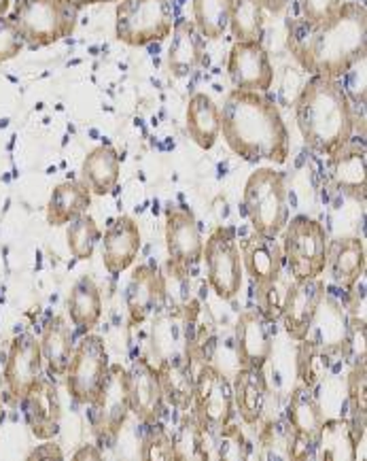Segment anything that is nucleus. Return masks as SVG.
Instances as JSON below:
<instances>
[{
	"label": "nucleus",
	"mask_w": 367,
	"mask_h": 461,
	"mask_svg": "<svg viewBox=\"0 0 367 461\" xmlns=\"http://www.w3.org/2000/svg\"><path fill=\"white\" fill-rule=\"evenodd\" d=\"M287 45L308 73L340 79L367 53V11L348 0L321 23L295 22L289 26Z\"/></svg>",
	"instance_id": "f257e3e1"
},
{
	"label": "nucleus",
	"mask_w": 367,
	"mask_h": 461,
	"mask_svg": "<svg viewBox=\"0 0 367 461\" xmlns=\"http://www.w3.org/2000/svg\"><path fill=\"white\" fill-rule=\"evenodd\" d=\"M221 111V137L236 156L248 164H285L291 137L274 100L264 92L232 90Z\"/></svg>",
	"instance_id": "f03ea898"
},
{
	"label": "nucleus",
	"mask_w": 367,
	"mask_h": 461,
	"mask_svg": "<svg viewBox=\"0 0 367 461\" xmlns=\"http://www.w3.org/2000/svg\"><path fill=\"white\" fill-rule=\"evenodd\" d=\"M353 106L337 79L318 75L308 79L295 98V123L306 145L329 159L345 149L357 123Z\"/></svg>",
	"instance_id": "7ed1b4c3"
},
{
	"label": "nucleus",
	"mask_w": 367,
	"mask_h": 461,
	"mask_svg": "<svg viewBox=\"0 0 367 461\" xmlns=\"http://www.w3.org/2000/svg\"><path fill=\"white\" fill-rule=\"evenodd\" d=\"M245 209L257 234L278 239L289 221L287 183L274 168H257L245 183Z\"/></svg>",
	"instance_id": "20e7f679"
},
{
	"label": "nucleus",
	"mask_w": 367,
	"mask_h": 461,
	"mask_svg": "<svg viewBox=\"0 0 367 461\" xmlns=\"http://www.w3.org/2000/svg\"><path fill=\"white\" fill-rule=\"evenodd\" d=\"M281 234L282 256L295 281L317 279L325 273L329 266V236L321 221L308 215L293 217Z\"/></svg>",
	"instance_id": "39448f33"
},
{
	"label": "nucleus",
	"mask_w": 367,
	"mask_h": 461,
	"mask_svg": "<svg viewBox=\"0 0 367 461\" xmlns=\"http://www.w3.org/2000/svg\"><path fill=\"white\" fill-rule=\"evenodd\" d=\"M9 17L20 31L23 43L49 47L73 34L76 7L67 0H17Z\"/></svg>",
	"instance_id": "423d86ee"
},
{
	"label": "nucleus",
	"mask_w": 367,
	"mask_h": 461,
	"mask_svg": "<svg viewBox=\"0 0 367 461\" xmlns=\"http://www.w3.org/2000/svg\"><path fill=\"white\" fill-rule=\"evenodd\" d=\"M175 26L170 0H120L115 34L130 47H145L170 37Z\"/></svg>",
	"instance_id": "0eeeda50"
},
{
	"label": "nucleus",
	"mask_w": 367,
	"mask_h": 461,
	"mask_svg": "<svg viewBox=\"0 0 367 461\" xmlns=\"http://www.w3.org/2000/svg\"><path fill=\"white\" fill-rule=\"evenodd\" d=\"M202 259L206 262L209 285L217 294V298L234 300L240 294L242 281H245L240 245L236 240L234 230L228 226L212 230L204 242Z\"/></svg>",
	"instance_id": "6e6552de"
},
{
	"label": "nucleus",
	"mask_w": 367,
	"mask_h": 461,
	"mask_svg": "<svg viewBox=\"0 0 367 461\" xmlns=\"http://www.w3.org/2000/svg\"><path fill=\"white\" fill-rule=\"evenodd\" d=\"M109 353L103 336L87 332L75 347L67 370V389L79 404L92 406L109 375Z\"/></svg>",
	"instance_id": "1a4fd4ad"
},
{
	"label": "nucleus",
	"mask_w": 367,
	"mask_h": 461,
	"mask_svg": "<svg viewBox=\"0 0 367 461\" xmlns=\"http://www.w3.org/2000/svg\"><path fill=\"white\" fill-rule=\"evenodd\" d=\"M192 411L200 425L210 431L232 421L236 411L232 381L215 366L204 362L195 370Z\"/></svg>",
	"instance_id": "9d476101"
},
{
	"label": "nucleus",
	"mask_w": 367,
	"mask_h": 461,
	"mask_svg": "<svg viewBox=\"0 0 367 461\" xmlns=\"http://www.w3.org/2000/svg\"><path fill=\"white\" fill-rule=\"evenodd\" d=\"M92 406L96 409L94 425H96L98 438L115 440L128 415L132 412L130 409L128 368H123L121 364H111L104 385Z\"/></svg>",
	"instance_id": "9b49d317"
},
{
	"label": "nucleus",
	"mask_w": 367,
	"mask_h": 461,
	"mask_svg": "<svg viewBox=\"0 0 367 461\" xmlns=\"http://www.w3.org/2000/svg\"><path fill=\"white\" fill-rule=\"evenodd\" d=\"M228 77L234 90L268 92L274 84L268 50L259 41H236L229 50Z\"/></svg>",
	"instance_id": "f8f14e48"
},
{
	"label": "nucleus",
	"mask_w": 367,
	"mask_h": 461,
	"mask_svg": "<svg viewBox=\"0 0 367 461\" xmlns=\"http://www.w3.org/2000/svg\"><path fill=\"white\" fill-rule=\"evenodd\" d=\"M166 249H168L170 262L185 270L202 259V234H200L198 220L187 206L170 204L166 209Z\"/></svg>",
	"instance_id": "ddd939ff"
},
{
	"label": "nucleus",
	"mask_w": 367,
	"mask_h": 461,
	"mask_svg": "<svg viewBox=\"0 0 367 461\" xmlns=\"http://www.w3.org/2000/svg\"><path fill=\"white\" fill-rule=\"evenodd\" d=\"M323 300H325V281L321 276H317V279L291 281L285 304H282L281 317H282V323H285L287 334L291 336L295 342L308 339Z\"/></svg>",
	"instance_id": "4468645a"
},
{
	"label": "nucleus",
	"mask_w": 367,
	"mask_h": 461,
	"mask_svg": "<svg viewBox=\"0 0 367 461\" xmlns=\"http://www.w3.org/2000/svg\"><path fill=\"white\" fill-rule=\"evenodd\" d=\"M40 378H43V356H40L39 340L32 334L17 336L11 342L4 362V383L9 393L15 400H23Z\"/></svg>",
	"instance_id": "2eb2a0df"
},
{
	"label": "nucleus",
	"mask_w": 367,
	"mask_h": 461,
	"mask_svg": "<svg viewBox=\"0 0 367 461\" xmlns=\"http://www.w3.org/2000/svg\"><path fill=\"white\" fill-rule=\"evenodd\" d=\"M236 356L240 368L264 370L272 357V334L262 312L248 309L236 321Z\"/></svg>",
	"instance_id": "dca6fc26"
},
{
	"label": "nucleus",
	"mask_w": 367,
	"mask_h": 461,
	"mask_svg": "<svg viewBox=\"0 0 367 461\" xmlns=\"http://www.w3.org/2000/svg\"><path fill=\"white\" fill-rule=\"evenodd\" d=\"M128 385L130 409L143 423L156 425L164 411V393L156 366L143 357L134 359L132 368L128 370Z\"/></svg>",
	"instance_id": "f3484780"
},
{
	"label": "nucleus",
	"mask_w": 367,
	"mask_h": 461,
	"mask_svg": "<svg viewBox=\"0 0 367 461\" xmlns=\"http://www.w3.org/2000/svg\"><path fill=\"white\" fill-rule=\"evenodd\" d=\"M100 242H103L104 268L111 275H121L136 262L143 239H140L139 223L132 217L120 215L103 234Z\"/></svg>",
	"instance_id": "a211bd4d"
},
{
	"label": "nucleus",
	"mask_w": 367,
	"mask_h": 461,
	"mask_svg": "<svg viewBox=\"0 0 367 461\" xmlns=\"http://www.w3.org/2000/svg\"><path fill=\"white\" fill-rule=\"evenodd\" d=\"M242 268L251 276L255 285H265L278 279L285 266V256L278 239H270L264 234H253L240 245Z\"/></svg>",
	"instance_id": "6ab92c4d"
},
{
	"label": "nucleus",
	"mask_w": 367,
	"mask_h": 461,
	"mask_svg": "<svg viewBox=\"0 0 367 461\" xmlns=\"http://www.w3.org/2000/svg\"><path fill=\"white\" fill-rule=\"evenodd\" d=\"M22 402L26 406L28 428H31L34 438L51 440L60 431L62 417V406L56 387L40 378Z\"/></svg>",
	"instance_id": "aec40b11"
},
{
	"label": "nucleus",
	"mask_w": 367,
	"mask_h": 461,
	"mask_svg": "<svg viewBox=\"0 0 367 461\" xmlns=\"http://www.w3.org/2000/svg\"><path fill=\"white\" fill-rule=\"evenodd\" d=\"M323 409L318 404L310 387L300 385L293 389L291 398H289L287 409V423L295 434V459H298V451L301 445H312L318 438V431L323 428Z\"/></svg>",
	"instance_id": "412c9836"
},
{
	"label": "nucleus",
	"mask_w": 367,
	"mask_h": 461,
	"mask_svg": "<svg viewBox=\"0 0 367 461\" xmlns=\"http://www.w3.org/2000/svg\"><path fill=\"white\" fill-rule=\"evenodd\" d=\"M162 275H159L156 268H151V266H139V268L134 270L132 279L128 283L126 292L130 323L140 325L147 321L151 312L157 309L159 303H162Z\"/></svg>",
	"instance_id": "4be33fe9"
},
{
	"label": "nucleus",
	"mask_w": 367,
	"mask_h": 461,
	"mask_svg": "<svg viewBox=\"0 0 367 461\" xmlns=\"http://www.w3.org/2000/svg\"><path fill=\"white\" fill-rule=\"evenodd\" d=\"M204 56V37L193 26V22H175L170 32L168 47V70L173 77H189L200 67Z\"/></svg>",
	"instance_id": "5701e85b"
},
{
	"label": "nucleus",
	"mask_w": 367,
	"mask_h": 461,
	"mask_svg": "<svg viewBox=\"0 0 367 461\" xmlns=\"http://www.w3.org/2000/svg\"><path fill=\"white\" fill-rule=\"evenodd\" d=\"M365 147L348 143L340 153L331 158V181L337 192L365 203L367 175H365Z\"/></svg>",
	"instance_id": "b1692460"
},
{
	"label": "nucleus",
	"mask_w": 367,
	"mask_h": 461,
	"mask_svg": "<svg viewBox=\"0 0 367 461\" xmlns=\"http://www.w3.org/2000/svg\"><path fill=\"white\" fill-rule=\"evenodd\" d=\"M187 132L200 149L209 151L221 137V111L209 94L198 92L187 103Z\"/></svg>",
	"instance_id": "393cba45"
},
{
	"label": "nucleus",
	"mask_w": 367,
	"mask_h": 461,
	"mask_svg": "<svg viewBox=\"0 0 367 461\" xmlns=\"http://www.w3.org/2000/svg\"><path fill=\"white\" fill-rule=\"evenodd\" d=\"M327 264H331V275H334L337 285L351 292V287L357 285L365 275V242L357 236L329 240Z\"/></svg>",
	"instance_id": "a878e982"
},
{
	"label": "nucleus",
	"mask_w": 367,
	"mask_h": 461,
	"mask_svg": "<svg viewBox=\"0 0 367 461\" xmlns=\"http://www.w3.org/2000/svg\"><path fill=\"white\" fill-rule=\"evenodd\" d=\"M234 406L240 412L242 421L257 425L262 421L265 404H268V383H265L264 370L240 368L234 383Z\"/></svg>",
	"instance_id": "bb28decb"
},
{
	"label": "nucleus",
	"mask_w": 367,
	"mask_h": 461,
	"mask_svg": "<svg viewBox=\"0 0 367 461\" xmlns=\"http://www.w3.org/2000/svg\"><path fill=\"white\" fill-rule=\"evenodd\" d=\"M92 206V192L83 181H64L53 187L47 203V223L49 226H68L76 217Z\"/></svg>",
	"instance_id": "cd10ccee"
},
{
	"label": "nucleus",
	"mask_w": 367,
	"mask_h": 461,
	"mask_svg": "<svg viewBox=\"0 0 367 461\" xmlns=\"http://www.w3.org/2000/svg\"><path fill=\"white\" fill-rule=\"evenodd\" d=\"M121 173V159L109 145H98L87 153L81 164V176L83 183L90 187L92 194L96 196H106L115 189L117 181H120Z\"/></svg>",
	"instance_id": "c85d7f7f"
},
{
	"label": "nucleus",
	"mask_w": 367,
	"mask_h": 461,
	"mask_svg": "<svg viewBox=\"0 0 367 461\" xmlns=\"http://www.w3.org/2000/svg\"><path fill=\"white\" fill-rule=\"evenodd\" d=\"M70 321L76 325L81 334L92 332L103 319V294L92 276H81L70 289L67 300Z\"/></svg>",
	"instance_id": "c756f323"
},
{
	"label": "nucleus",
	"mask_w": 367,
	"mask_h": 461,
	"mask_svg": "<svg viewBox=\"0 0 367 461\" xmlns=\"http://www.w3.org/2000/svg\"><path fill=\"white\" fill-rule=\"evenodd\" d=\"M157 376L164 400L179 411L192 409L195 372L187 359H162L157 366Z\"/></svg>",
	"instance_id": "7c9ffc66"
},
{
	"label": "nucleus",
	"mask_w": 367,
	"mask_h": 461,
	"mask_svg": "<svg viewBox=\"0 0 367 461\" xmlns=\"http://www.w3.org/2000/svg\"><path fill=\"white\" fill-rule=\"evenodd\" d=\"M39 345L40 356H43V364H47V370H49L53 376L67 375L75 347L73 339H70L68 325L62 317H53L47 321Z\"/></svg>",
	"instance_id": "2f4dec72"
},
{
	"label": "nucleus",
	"mask_w": 367,
	"mask_h": 461,
	"mask_svg": "<svg viewBox=\"0 0 367 461\" xmlns=\"http://www.w3.org/2000/svg\"><path fill=\"white\" fill-rule=\"evenodd\" d=\"M321 459L354 461L357 459V440H354L353 425L345 419H325L315 442Z\"/></svg>",
	"instance_id": "473e14b6"
},
{
	"label": "nucleus",
	"mask_w": 367,
	"mask_h": 461,
	"mask_svg": "<svg viewBox=\"0 0 367 461\" xmlns=\"http://www.w3.org/2000/svg\"><path fill=\"white\" fill-rule=\"evenodd\" d=\"M262 0H229V28L236 41H259L264 32Z\"/></svg>",
	"instance_id": "72a5a7b5"
},
{
	"label": "nucleus",
	"mask_w": 367,
	"mask_h": 461,
	"mask_svg": "<svg viewBox=\"0 0 367 461\" xmlns=\"http://www.w3.org/2000/svg\"><path fill=\"white\" fill-rule=\"evenodd\" d=\"M192 22L204 39H221L229 28V0H193Z\"/></svg>",
	"instance_id": "f704fd0d"
},
{
	"label": "nucleus",
	"mask_w": 367,
	"mask_h": 461,
	"mask_svg": "<svg viewBox=\"0 0 367 461\" xmlns=\"http://www.w3.org/2000/svg\"><path fill=\"white\" fill-rule=\"evenodd\" d=\"M334 347H323L317 340H300V353H298V372L301 385L315 387L321 383V378L327 372L329 353Z\"/></svg>",
	"instance_id": "c9c22d12"
},
{
	"label": "nucleus",
	"mask_w": 367,
	"mask_h": 461,
	"mask_svg": "<svg viewBox=\"0 0 367 461\" xmlns=\"http://www.w3.org/2000/svg\"><path fill=\"white\" fill-rule=\"evenodd\" d=\"M103 239V232H100L96 220L87 212L76 217L68 223L67 228V240L68 249L76 259H90L96 251V245Z\"/></svg>",
	"instance_id": "e433bc0d"
},
{
	"label": "nucleus",
	"mask_w": 367,
	"mask_h": 461,
	"mask_svg": "<svg viewBox=\"0 0 367 461\" xmlns=\"http://www.w3.org/2000/svg\"><path fill=\"white\" fill-rule=\"evenodd\" d=\"M259 445L264 459H295V434L289 423H265L259 431Z\"/></svg>",
	"instance_id": "4c0bfd02"
},
{
	"label": "nucleus",
	"mask_w": 367,
	"mask_h": 461,
	"mask_svg": "<svg viewBox=\"0 0 367 461\" xmlns=\"http://www.w3.org/2000/svg\"><path fill=\"white\" fill-rule=\"evenodd\" d=\"M367 370H365V359H359L354 362L351 376H348V398H351L353 411H354V421L353 425V434L354 440L363 442L365 438V417H367Z\"/></svg>",
	"instance_id": "58836bf2"
},
{
	"label": "nucleus",
	"mask_w": 367,
	"mask_h": 461,
	"mask_svg": "<svg viewBox=\"0 0 367 461\" xmlns=\"http://www.w3.org/2000/svg\"><path fill=\"white\" fill-rule=\"evenodd\" d=\"M293 276L285 275L282 270L281 276L272 283H265V285H257V303H259V312H262L264 319L268 323H274L282 315V304H285L289 285H291Z\"/></svg>",
	"instance_id": "ea45409f"
},
{
	"label": "nucleus",
	"mask_w": 367,
	"mask_h": 461,
	"mask_svg": "<svg viewBox=\"0 0 367 461\" xmlns=\"http://www.w3.org/2000/svg\"><path fill=\"white\" fill-rule=\"evenodd\" d=\"M173 440L176 448V459H204V428L195 419L193 411L181 423L179 434Z\"/></svg>",
	"instance_id": "a19ab883"
},
{
	"label": "nucleus",
	"mask_w": 367,
	"mask_h": 461,
	"mask_svg": "<svg viewBox=\"0 0 367 461\" xmlns=\"http://www.w3.org/2000/svg\"><path fill=\"white\" fill-rule=\"evenodd\" d=\"M143 459L145 461H168V459H176V448H175V440L168 431L156 425V429L147 436L145 445H143Z\"/></svg>",
	"instance_id": "79ce46f5"
},
{
	"label": "nucleus",
	"mask_w": 367,
	"mask_h": 461,
	"mask_svg": "<svg viewBox=\"0 0 367 461\" xmlns=\"http://www.w3.org/2000/svg\"><path fill=\"white\" fill-rule=\"evenodd\" d=\"M365 60H367V56L359 58V60L354 62L353 67L340 77V79H337L340 81L342 90L346 92L348 100H351L353 104H359V106L365 104Z\"/></svg>",
	"instance_id": "37998d69"
},
{
	"label": "nucleus",
	"mask_w": 367,
	"mask_h": 461,
	"mask_svg": "<svg viewBox=\"0 0 367 461\" xmlns=\"http://www.w3.org/2000/svg\"><path fill=\"white\" fill-rule=\"evenodd\" d=\"M23 39L17 26L9 15L0 17V64L13 60L17 53L22 51Z\"/></svg>",
	"instance_id": "c03bdc74"
},
{
	"label": "nucleus",
	"mask_w": 367,
	"mask_h": 461,
	"mask_svg": "<svg viewBox=\"0 0 367 461\" xmlns=\"http://www.w3.org/2000/svg\"><path fill=\"white\" fill-rule=\"evenodd\" d=\"M345 0H300L301 20L308 23H321L340 9Z\"/></svg>",
	"instance_id": "a18cd8bd"
},
{
	"label": "nucleus",
	"mask_w": 367,
	"mask_h": 461,
	"mask_svg": "<svg viewBox=\"0 0 367 461\" xmlns=\"http://www.w3.org/2000/svg\"><path fill=\"white\" fill-rule=\"evenodd\" d=\"M64 453L60 451V447L56 445V442H49L47 440L45 445H39L34 451L28 455V461H34V459H62Z\"/></svg>",
	"instance_id": "49530a36"
},
{
	"label": "nucleus",
	"mask_w": 367,
	"mask_h": 461,
	"mask_svg": "<svg viewBox=\"0 0 367 461\" xmlns=\"http://www.w3.org/2000/svg\"><path fill=\"white\" fill-rule=\"evenodd\" d=\"M73 459H75V461H83V459H94V461H98V459H103V453H100L98 448L94 447V445H85V447H81L79 451H76V453L73 455Z\"/></svg>",
	"instance_id": "de8ad7c7"
},
{
	"label": "nucleus",
	"mask_w": 367,
	"mask_h": 461,
	"mask_svg": "<svg viewBox=\"0 0 367 461\" xmlns=\"http://www.w3.org/2000/svg\"><path fill=\"white\" fill-rule=\"evenodd\" d=\"M264 9L270 11V14H282L287 9L289 0H262Z\"/></svg>",
	"instance_id": "09e8293b"
},
{
	"label": "nucleus",
	"mask_w": 367,
	"mask_h": 461,
	"mask_svg": "<svg viewBox=\"0 0 367 461\" xmlns=\"http://www.w3.org/2000/svg\"><path fill=\"white\" fill-rule=\"evenodd\" d=\"M73 7H85V5H103V3H120V0H67Z\"/></svg>",
	"instance_id": "8fccbe9b"
},
{
	"label": "nucleus",
	"mask_w": 367,
	"mask_h": 461,
	"mask_svg": "<svg viewBox=\"0 0 367 461\" xmlns=\"http://www.w3.org/2000/svg\"><path fill=\"white\" fill-rule=\"evenodd\" d=\"M11 3H13V0H0V17H3V15H9V11H11Z\"/></svg>",
	"instance_id": "3c124183"
},
{
	"label": "nucleus",
	"mask_w": 367,
	"mask_h": 461,
	"mask_svg": "<svg viewBox=\"0 0 367 461\" xmlns=\"http://www.w3.org/2000/svg\"><path fill=\"white\" fill-rule=\"evenodd\" d=\"M3 421H4V411H3V398H0V428H3Z\"/></svg>",
	"instance_id": "603ef678"
}]
</instances>
